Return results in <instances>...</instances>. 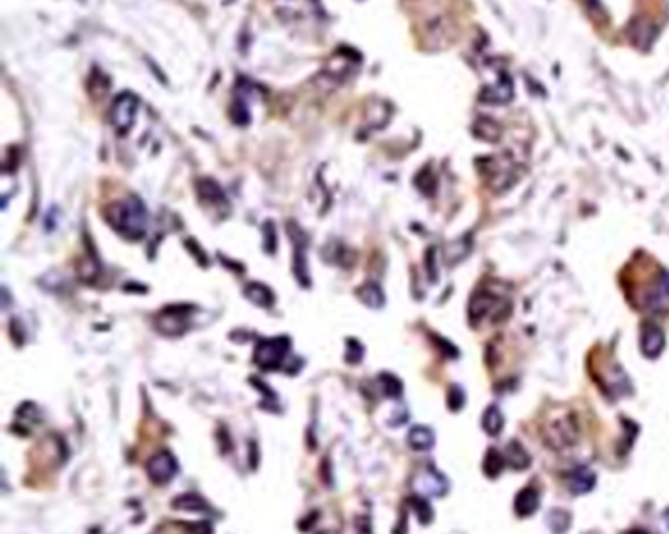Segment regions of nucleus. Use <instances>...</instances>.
<instances>
[{"mask_svg":"<svg viewBox=\"0 0 669 534\" xmlns=\"http://www.w3.org/2000/svg\"><path fill=\"white\" fill-rule=\"evenodd\" d=\"M577 424L575 421L568 417V419H561L558 423L554 424L552 428H547L545 432V440L550 442L552 448H565L571 446L575 440H577Z\"/></svg>","mask_w":669,"mask_h":534,"instance_id":"obj_6","label":"nucleus"},{"mask_svg":"<svg viewBox=\"0 0 669 534\" xmlns=\"http://www.w3.org/2000/svg\"><path fill=\"white\" fill-rule=\"evenodd\" d=\"M505 454H507V456H505V460H507L508 464H510V468H514V470H526V468L530 466V454L524 450V446H522L518 440L508 442Z\"/></svg>","mask_w":669,"mask_h":534,"instance_id":"obj_13","label":"nucleus"},{"mask_svg":"<svg viewBox=\"0 0 669 534\" xmlns=\"http://www.w3.org/2000/svg\"><path fill=\"white\" fill-rule=\"evenodd\" d=\"M436 436L434 432L428 428V426H412L409 432V444L412 450H418V452H424V450H430L434 446Z\"/></svg>","mask_w":669,"mask_h":534,"instance_id":"obj_12","label":"nucleus"},{"mask_svg":"<svg viewBox=\"0 0 669 534\" xmlns=\"http://www.w3.org/2000/svg\"><path fill=\"white\" fill-rule=\"evenodd\" d=\"M289 340L287 338H271L263 340L253 352V361L263 370H277L285 360Z\"/></svg>","mask_w":669,"mask_h":534,"instance_id":"obj_3","label":"nucleus"},{"mask_svg":"<svg viewBox=\"0 0 669 534\" xmlns=\"http://www.w3.org/2000/svg\"><path fill=\"white\" fill-rule=\"evenodd\" d=\"M108 222L126 238L139 240L148 230V209L137 197H128L122 202H114L106 214Z\"/></svg>","mask_w":669,"mask_h":534,"instance_id":"obj_1","label":"nucleus"},{"mask_svg":"<svg viewBox=\"0 0 669 534\" xmlns=\"http://www.w3.org/2000/svg\"><path fill=\"white\" fill-rule=\"evenodd\" d=\"M197 189H199L200 199L206 200V202H212V204H222V202H226L224 191L212 179H200Z\"/></svg>","mask_w":669,"mask_h":534,"instance_id":"obj_16","label":"nucleus"},{"mask_svg":"<svg viewBox=\"0 0 669 534\" xmlns=\"http://www.w3.org/2000/svg\"><path fill=\"white\" fill-rule=\"evenodd\" d=\"M414 485H416V489L420 493H424V495H434V497H440V495H444L447 491V481L444 479V475L434 472V470H426L424 473H420L416 477Z\"/></svg>","mask_w":669,"mask_h":534,"instance_id":"obj_9","label":"nucleus"},{"mask_svg":"<svg viewBox=\"0 0 669 534\" xmlns=\"http://www.w3.org/2000/svg\"><path fill=\"white\" fill-rule=\"evenodd\" d=\"M379 383H381V387H383V393L387 395V397L397 399L398 395L403 393V383L398 381L395 375H391V373H383V375L379 377Z\"/></svg>","mask_w":669,"mask_h":534,"instance_id":"obj_22","label":"nucleus"},{"mask_svg":"<svg viewBox=\"0 0 669 534\" xmlns=\"http://www.w3.org/2000/svg\"><path fill=\"white\" fill-rule=\"evenodd\" d=\"M177 509H186V511H204L206 509V503L195 495V493H186V495H181V497L175 499L173 503Z\"/></svg>","mask_w":669,"mask_h":534,"instance_id":"obj_21","label":"nucleus"},{"mask_svg":"<svg viewBox=\"0 0 669 534\" xmlns=\"http://www.w3.org/2000/svg\"><path fill=\"white\" fill-rule=\"evenodd\" d=\"M540 507V495L538 491L532 487H526L518 491V495L514 497V513L518 517H530Z\"/></svg>","mask_w":669,"mask_h":534,"instance_id":"obj_11","label":"nucleus"},{"mask_svg":"<svg viewBox=\"0 0 669 534\" xmlns=\"http://www.w3.org/2000/svg\"><path fill=\"white\" fill-rule=\"evenodd\" d=\"M663 521H666V526L669 528V509L663 511Z\"/></svg>","mask_w":669,"mask_h":534,"instance_id":"obj_27","label":"nucleus"},{"mask_svg":"<svg viewBox=\"0 0 669 534\" xmlns=\"http://www.w3.org/2000/svg\"><path fill=\"white\" fill-rule=\"evenodd\" d=\"M595 481H597L595 472H593V470H589V468H585V466L575 468V470L568 475V487H570L571 493H575V495L589 493V491L595 487Z\"/></svg>","mask_w":669,"mask_h":534,"instance_id":"obj_10","label":"nucleus"},{"mask_svg":"<svg viewBox=\"0 0 669 534\" xmlns=\"http://www.w3.org/2000/svg\"><path fill=\"white\" fill-rule=\"evenodd\" d=\"M358 295H360V298L367 305V307H373V309H377V307H383V303H385V295H383V291H381V287L379 285H375V283H367V285H363L358 291Z\"/></svg>","mask_w":669,"mask_h":534,"instance_id":"obj_19","label":"nucleus"},{"mask_svg":"<svg viewBox=\"0 0 669 534\" xmlns=\"http://www.w3.org/2000/svg\"><path fill=\"white\" fill-rule=\"evenodd\" d=\"M139 100L132 93H120L110 106V120L112 126L116 128L118 134H128L130 128L134 126Z\"/></svg>","mask_w":669,"mask_h":534,"instance_id":"obj_2","label":"nucleus"},{"mask_svg":"<svg viewBox=\"0 0 669 534\" xmlns=\"http://www.w3.org/2000/svg\"><path fill=\"white\" fill-rule=\"evenodd\" d=\"M246 297L260 305V307H271L273 305V293L269 287L261 285V283H251V285L246 287Z\"/></svg>","mask_w":669,"mask_h":534,"instance_id":"obj_18","label":"nucleus"},{"mask_svg":"<svg viewBox=\"0 0 669 534\" xmlns=\"http://www.w3.org/2000/svg\"><path fill=\"white\" fill-rule=\"evenodd\" d=\"M646 309L652 312H669V274L661 271L646 291Z\"/></svg>","mask_w":669,"mask_h":534,"instance_id":"obj_4","label":"nucleus"},{"mask_svg":"<svg viewBox=\"0 0 669 534\" xmlns=\"http://www.w3.org/2000/svg\"><path fill=\"white\" fill-rule=\"evenodd\" d=\"M501 305H505V303H498L495 295H491V293H487V291H479V293H475V297L471 298V303H469L471 323L475 324L477 321L485 318L487 314H493V321H495L496 307H501Z\"/></svg>","mask_w":669,"mask_h":534,"instance_id":"obj_8","label":"nucleus"},{"mask_svg":"<svg viewBox=\"0 0 669 534\" xmlns=\"http://www.w3.org/2000/svg\"><path fill=\"white\" fill-rule=\"evenodd\" d=\"M414 511L418 513V519H420L422 524H428V522L432 521V517H434L430 505L424 499H414Z\"/></svg>","mask_w":669,"mask_h":534,"instance_id":"obj_24","label":"nucleus"},{"mask_svg":"<svg viewBox=\"0 0 669 534\" xmlns=\"http://www.w3.org/2000/svg\"><path fill=\"white\" fill-rule=\"evenodd\" d=\"M481 426H483V430L489 436L501 435L503 428H505V417H503L501 409L495 407V405H491L489 409L485 410L483 419H481Z\"/></svg>","mask_w":669,"mask_h":534,"instance_id":"obj_14","label":"nucleus"},{"mask_svg":"<svg viewBox=\"0 0 669 534\" xmlns=\"http://www.w3.org/2000/svg\"><path fill=\"white\" fill-rule=\"evenodd\" d=\"M463 405H465V393H463V389L458 385L449 387V391H447V407L452 410H459Z\"/></svg>","mask_w":669,"mask_h":534,"instance_id":"obj_23","label":"nucleus"},{"mask_svg":"<svg viewBox=\"0 0 669 534\" xmlns=\"http://www.w3.org/2000/svg\"><path fill=\"white\" fill-rule=\"evenodd\" d=\"M269 238V242L265 244V249L273 254L275 251V246H277V240H275V226L273 222H265V240Z\"/></svg>","mask_w":669,"mask_h":534,"instance_id":"obj_25","label":"nucleus"},{"mask_svg":"<svg viewBox=\"0 0 669 534\" xmlns=\"http://www.w3.org/2000/svg\"><path fill=\"white\" fill-rule=\"evenodd\" d=\"M505 464H507L505 456H503L498 450L491 448V450L485 454V460H483L485 475H487V477H491V479H493V477H498L501 472L505 470Z\"/></svg>","mask_w":669,"mask_h":534,"instance_id":"obj_17","label":"nucleus"},{"mask_svg":"<svg viewBox=\"0 0 669 534\" xmlns=\"http://www.w3.org/2000/svg\"><path fill=\"white\" fill-rule=\"evenodd\" d=\"M108 88H110V79H108L104 73H100L99 69H97V71H93V75H90V83H88L90 97L97 100L102 99V97L108 93Z\"/></svg>","mask_w":669,"mask_h":534,"instance_id":"obj_20","label":"nucleus"},{"mask_svg":"<svg viewBox=\"0 0 669 534\" xmlns=\"http://www.w3.org/2000/svg\"><path fill=\"white\" fill-rule=\"evenodd\" d=\"M148 473L149 477L155 481V484H167L171 481L177 473V461H175V456L171 452H159L155 454L151 460L148 461Z\"/></svg>","mask_w":669,"mask_h":534,"instance_id":"obj_5","label":"nucleus"},{"mask_svg":"<svg viewBox=\"0 0 669 534\" xmlns=\"http://www.w3.org/2000/svg\"><path fill=\"white\" fill-rule=\"evenodd\" d=\"M626 534H650V533H646L644 528H634V531H630V533H626Z\"/></svg>","mask_w":669,"mask_h":534,"instance_id":"obj_26","label":"nucleus"},{"mask_svg":"<svg viewBox=\"0 0 669 534\" xmlns=\"http://www.w3.org/2000/svg\"><path fill=\"white\" fill-rule=\"evenodd\" d=\"M666 348V334L657 324H644L640 330V350L646 358H657Z\"/></svg>","mask_w":669,"mask_h":534,"instance_id":"obj_7","label":"nucleus"},{"mask_svg":"<svg viewBox=\"0 0 669 534\" xmlns=\"http://www.w3.org/2000/svg\"><path fill=\"white\" fill-rule=\"evenodd\" d=\"M547 526L552 534H565L571 526V513L565 509H552L547 513Z\"/></svg>","mask_w":669,"mask_h":534,"instance_id":"obj_15","label":"nucleus"}]
</instances>
